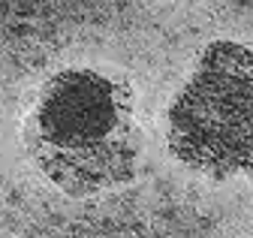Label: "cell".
Returning <instances> with one entry per match:
<instances>
[{"label":"cell","instance_id":"1","mask_svg":"<svg viewBox=\"0 0 253 238\" xmlns=\"http://www.w3.org/2000/svg\"><path fill=\"white\" fill-rule=\"evenodd\" d=\"M21 139L34 166L67 196L121 187L142 157L133 87L93 67L60 70L40 87Z\"/></svg>","mask_w":253,"mask_h":238},{"label":"cell","instance_id":"2","mask_svg":"<svg viewBox=\"0 0 253 238\" xmlns=\"http://www.w3.org/2000/svg\"><path fill=\"white\" fill-rule=\"evenodd\" d=\"M166 142L178 163L214 181H253V48L217 40L166 109Z\"/></svg>","mask_w":253,"mask_h":238}]
</instances>
